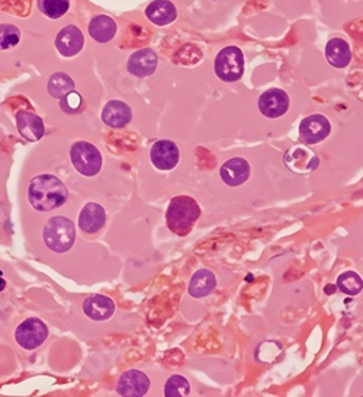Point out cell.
<instances>
[{
  "label": "cell",
  "instance_id": "7a4b0ae2",
  "mask_svg": "<svg viewBox=\"0 0 363 397\" xmlns=\"http://www.w3.org/2000/svg\"><path fill=\"white\" fill-rule=\"evenodd\" d=\"M201 216V207L192 197L179 195L173 198L166 211L169 230L178 236H186Z\"/></svg>",
  "mask_w": 363,
  "mask_h": 397
},
{
  "label": "cell",
  "instance_id": "ba28073f",
  "mask_svg": "<svg viewBox=\"0 0 363 397\" xmlns=\"http://www.w3.org/2000/svg\"><path fill=\"white\" fill-rule=\"evenodd\" d=\"M179 149L171 140H159L150 150L151 163L159 171H172L179 163Z\"/></svg>",
  "mask_w": 363,
  "mask_h": 397
},
{
  "label": "cell",
  "instance_id": "ac0fdd59",
  "mask_svg": "<svg viewBox=\"0 0 363 397\" xmlns=\"http://www.w3.org/2000/svg\"><path fill=\"white\" fill-rule=\"evenodd\" d=\"M146 16L154 25L164 26L175 22V19L178 18V9L169 0H154V2L147 6Z\"/></svg>",
  "mask_w": 363,
  "mask_h": 397
},
{
  "label": "cell",
  "instance_id": "30bf717a",
  "mask_svg": "<svg viewBox=\"0 0 363 397\" xmlns=\"http://www.w3.org/2000/svg\"><path fill=\"white\" fill-rule=\"evenodd\" d=\"M289 98L281 89H269L259 98V110L267 118H279L287 114Z\"/></svg>",
  "mask_w": 363,
  "mask_h": 397
},
{
  "label": "cell",
  "instance_id": "7402d4cb",
  "mask_svg": "<svg viewBox=\"0 0 363 397\" xmlns=\"http://www.w3.org/2000/svg\"><path fill=\"white\" fill-rule=\"evenodd\" d=\"M74 88H76V84L73 79L69 74L62 73V71L54 73L50 77L48 85H47L48 93L55 99H62L66 93L74 91Z\"/></svg>",
  "mask_w": 363,
  "mask_h": 397
},
{
  "label": "cell",
  "instance_id": "484cf974",
  "mask_svg": "<svg viewBox=\"0 0 363 397\" xmlns=\"http://www.w3.org/2000/svg\"><path fill=\"white\" fill-rule=\"evenodd\" d=\"M190 393L189 381L182 376H172L166 381L164 394L166 397H183Z\"/></svg>",
  "mask_w": 363,
  "mask_h": 397
},
{
  "label": "cell",
  "instance_id": "cb8c5ba5",
  "mask_svg": "<svg viewBox=\"0 0 363 397\" xmlns=\"http://www.w3.org/2000/svg\"><path fill=\"white\" fill-rule=\"evenodd\" d=\"M338 288L346 296H357L363 289V280L353 271H346L338 278Z\"/></svg>",
  "mask_w": 363,
  "mask_h": 397
},
{
  "label": "cell",
  "instance_id": "e0dca14e",
  "mask_svg": "<svg viewBox=\"0 0 363 397\" xmlns=\"http://www.w3.org/2000/svg\"><path fill=\"white\" fill-rule=\"evenodd\" d=\"M131 118L132 111L122 100H109L102 110V121L113 128L125 127L131 121Z\"/></svg>",
  "mask_w": 363,
  "mask_h": 397
},
{
  "label": "cell",
  "instance_id": "4316f807",
  "mask_svg": "<svg viewBox=\"0 0 363 397\" xmlns=\"http://www.w3.org/2000/svg\"><path fill=\"white\" fill-rule=\"evenodd\" d=\"M21 40V31L15 25L2 23L0 25V50H9L18 45Z\"/></svg>",
  "mask_w": 363,
  "mask_h": 397
},
{
  "label": "cell",
  "instance_id": "9c48e42d",
  "mask_svg": "<svg viewBox=\"0 0 363 397\" xmlns=\"http://www.w3.org/2000/svg\"><path fill=\"white\" fill-rule=\"evenodd\" d=\"M149 389L150 380L139 369H128L117 383V391L124 397H142L149 391Z\"/></svg>",
  "mask_w": 363,
  "mask_h": 397
},
{
  "label": "cell",
  "instance_id": "5b68a950",
  "mask_svg": "<svg viewBox=\"0 0 363 397\" xmlns=\"http://www.w3.org/2000/svg\"><path fill=\"white\" fill-rule=\"evenodd\" d=\"M244 71V56L240 48L230 45L218 52L215 73L224 82H237Z\"/></svg>",
  "mask_w": 363,
  "mask_h": 397
},
{
  "label": "cell",
  "instance_id": "5bb4252c",
  "mask_svg": "<svg viewBox=\"0 0 363 397\" xmlns=\"http://www.w3.org/2000/svg\"><path fill=\"white\" fill-rule=\"evenodd\" d=\"M16 125L19 134L31 143L41 140L45 132L44 121L30 111H21L16 114Z\"/></svg>",
  "mask_w": 363,
  "mask_h": 397
},
{
  "label": "cell",
  "instance_id": "52a82bcc",
  "mask_svg": "<svg viewBox=\"0 0 363 397\" xmlns=\"http://www.w3.org/2000/svg\"><path fill=\"white\" fill-rule=\"evenodd\" d=\"M331 131L330 121L320 114H314L302 120L299 125V136L306 144H317L328 137Z\"/></svg>",
  "mask_w": 363,
  "mask_h": 397
},
{
  "label": "cell",
  "instance_id": "277c9868",
  "mask_svg": "<svg viewBox=\"0 0 363 397\" xmlns=\"http://www.w3.org/2000/svg\"><path fill=\"white\" fill-rule=\"evenodd\" d=\"M70 159L74 169L83 176L92 178L102 169L100 151L88 142H76L70 149Z\"/></svg>",
  "mask_w": 363,
  "mask_h": 397
},
{
  "label": "cell",
  "instance_id": "2e32d148",
  "mask_svg": "<svg viewBox=\"0 0 363 397\" xmlns=\"http://www.w3.org/2000/svg\"><path fill=\"white\" fill-rule=\"evenodd\" d=\"M219 175L229 187H238V185H243L248 179L250 165L244 159L234 157L221 166Z\"/></svg>",
  "mask_w": 363,
  "mask_h": 397
},
{
  "label": "cell",
  "instance_id": "4fadbf2b",
  "mask_svg": "<svg viewBox=\"0 0 363 397\" xmlns=\"http://www.w3.org/2000/svg\"><path fill=\"white\" fill-rule=\"evenodd\" d=\"M83 311L92 321H108L115 313V303L113 299L103 294L89 296L83 301Z\"/></svg>",
  "mask_w": 363,
  "mask_h": 397
},
{
  "label": "cell",
  "instance_id": "3957f363",
  "mask_svg": "<svg viewBox=\"0 0 363 397\" xmlns=\"http://www.w3.org/2000/svg\"><path fill=\"white\" fill-rule=\"evenodd\" d=\"M44 243L55 253L69 252L76 241V229L71 220L63 216L51 217L42 231Z\"/></svg>",
  "mask_w": 363,
  "mask_h": 397
},
{
  "label": "cell",
  "instance_id": "603a6c76",
  "mask_svg": "<svg viewBox=\"0 0 363 397\" xmlns=\"http://www.w3.org/2000/svg\"><path fill=\"white\" fill-rule=\"evenodd\" d=\"M38 9L50 19L64 16L70 8V0H37Z\"/></svg>",
  "mask_w": 363,
  "mask_h": 397
},
{
  "label": "cell",
  "instance_id": "7c38bea8",
  "mask_svg": "<svg viewBox=\"0 0 363 397\" xmlns=\"http://www.w3.org/2000/svg\"><path fill=\"white\" fill-rule=\"evenodd\" d=\"M128 71L135 77L151 76L157 69V54L151 48L135 51L127 63Z\"/></svg>",
  "mask_w": 363,
  "mask_h": 397
},
{
  "label": "cell",
  "instance_id": "44dd1931",
  "mask_svg": "<svg viewBox=\"0 0 363 397\" xmlns=\"http://www.w3.org/2000/svg\"><path fill=\"white\" fill-rule=\"evenodd\" d=\"M217 287V278L209 270H200L193 274L189 284V294L195 299L209 296Z\"/></svg>",
  "mask_w": 363,
  "mask_h": 397
},
{
  "label": "cell",
  "instance_id": "6da1fadb",
  "mask_svg": "<svg viewBox=\"0 0 363 397\" xmlns=\"http://www.w3.org/2000/svg\"><path fill=\"white\" fill-rule=\"evenodd\" d=\"M69 191L66 185L54 175L44 173L35 176L28 188V200L33 208L40 213H47L66 204Z\"/></svg>",
  "mask_w": 363,
  "mask_h": 397
},
{
  "label": "cell",
  "instance_id": "8fae6325",
  "mask_svg": "<svg viewBox=\"0 0 363 397\" xmlns=\"http://www.w3.org/2000/svg\"><path fill=\"white\" fill-rule=\"evenodd\" d=\"M83 45H85V37L74 25L64 26L55 38V48L59 50L63 57H73L79 54Z\"/></svg>",
  "mask_w": 363,
  "mask_h": 397
},
{
  "label": "cell",
  "instance_id": "ffe728a7",
  "mask_svg": "<svg viewBox=\"0 0 363 397\" xmlns=\"http://www.w3.org/2000/svg\"><path fill=\"white\" fill-rule=\"evenodd\" d=\"M117 30L118 28L115 21L106 15H98L89 23L91 37L100 44L114 40V37L117 35Z\"/></svg>",
  "mask_w": 363,
  "mask_h": 397
},
{
  "label": "cell",
  "instance_id": "9a60e30c",
  "mask_svg": "<svg viewBox=\"0 0 363 397\" xmlns=\"http://www.w3.org/2000/svg\"><path fill=\"white\" fill-rule=\"evenodd\" d=\"M106 223L105 208L98 202H88L81 208L79 214V227L81 231L95 234L98 233Z\"/></svg>",
  "mask_w": 363,
  "mask_h": 397
},
{
  "label": "cell",
  "instance_id": "d4e9b609",
  "mask_svg": "<svg viewBox=\"0 0 363 397\" xmlns=\"http://www.w3.org/2000/svg\"><path fill=\"white\" fill-rule=\"evenodd\" d=\"M85 99L81 98L80 93H77L76 91H71L69 93H66L62 99H60V108L64 114L69 115H76L85 111Z\"/></svg>",
  "mask_w": 363,
  "mask_h": 397
},
{
  "label": "cell",
  "instance_id": "d6986e66",
  "mask_svg": "<svg viewBox=\"0 0 363 397\" xmlns=\"http://www.w3.org/2000/svg\"><path fill=\"white\" fill-rule=\"evenodd\" d=\"M325 57L333 67L343 69L352 60V51L349 42L343 38H333L325 45Z\"/></svg>",
  "mask_w": 363,
  "mask_h": 397
},
{
  "label": "cell",
  "instance_id": "8992f818",
  "mask_svg": "<svg viewBox=\"0 0 363 397\" xmlns=\"http://www.w3.org/2000/svg\"><path fill=\"white\" fill-rule=\"evenodd\" d=\"M47 336L48 328L38 317H30V319L23 321L15 332V339L18 345L28 351H33L41 347Z\"/></svg>",
  "mask_w": 363,
  "mask_h": 397
},
{
  "label": "cell",
  "instance_id": "f1b7e54d",
  "mask_svg": "<svg viewBox=\"0 0 363 397\" xmlns=\"http://www.w3.org/2000/svg\"><path fill=\"white\" fill-rule=\"evenodd\" d=\"M5 287H6V281H5V278H4L2 271H0V291H4Z\"/></svg>",
  "mask_w": 363,
  "mask_h": 397
},
{
  "label": "cell",
  "instance_id": "83f0119b",
  "mask_svg": "<svg viewBox=\"0 0 363 397\" xmlns=\"http://www.w3.org/2000/svg\"><path fill=\"white\" fill-rule=\"evenodd\" d=\"M179 54H185L189 60H188V64H195V63H198L201 62L202 59V52L200 48H197L195 45H185L180 51H179Z\"/></svg>",
  "mask_w": 363,
  "mask_h": 397
}]
</instances>
